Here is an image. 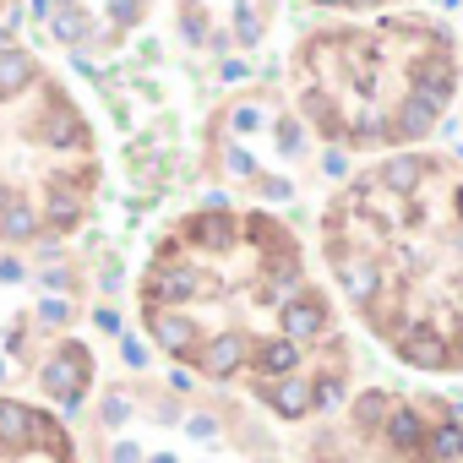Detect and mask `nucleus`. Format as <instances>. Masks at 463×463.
Wrapping results in <instances>:
<instances>
[{
  "label": "nucleus",
  "instance_id": "1a4fd4ad",
  "mask_svg": "<svg viewBox=\"0 0 463 463\" xmlns=\"http://www.w3.org/2000/svg\"><path fill=\"white\" fill-rule=\"evenodd\" d=\"M262 403H268V414H279V420H306V414H317V382L311 376H273V382H257L251 387Z\"/></svg>",
  "mask_w": 463,
  "mask_h": 463
},
{
  "label": "nucleus",
  "instance_id": "7ed1b4c3",
  "mask_svg": "<svg viewBox=\"0 0 463 463\" xmlns=\"http://www.w3.org/2000/svg\"><path fill=\"white\" fill-rule=\"evenodd\" d=\"M142 327H147V338H153V349H164L169 360H196V349L207 344V333L196 327V317H185L180 306H153V311H142Z\"/></svg>",
  "mask_w": 463,
  "mask_h": 463
},
{
  "label": "nucleus",
  "instance_id": "f257e3e1",
  "mask_svg": "<svg viewBox=\"0 0 463 463\" xmlns=\"http://www.w3.org/2000/svg\"><path fill=\"white\" fill-rule=\"evenodd\" d=\"M39 387H44V392H50V403H61L66 414H71V409H82V398H88V387H93V354H88V344L66 338V344L44 360Z\"/></svg>",
  "mask_w": 463,
  "mask_h": 463
},
{
  "label": "nucleus",
  "instance_id": "4be33fe9",
  "mask_svg": "<svg viewBox=\"0 0 463 463\" xmlns=\"http://www.w3.org/2000/svg\"><path fill=\"white\" fill-rule=\"evenodd\" d=\"M93 327L115 338V333H120V311H115V306H99V311H93Z\"/></svg>",
  "mask_w": 463,
  "mask_h": 463
},
{
  "label": "nucleus",
  "instance_id": "20e7f679",
  "mask_svg": "<svg viewBox=\"0 0 463 463\" xmlns=\"http://www.w3.org/2000/svg\"><path fill=\"white\" fill-rule=\"evenodd\" d=\"M180 241L207 251V257H229L241 241H246V229H241V213H229V207H202L191 218H180Z\"/></svg>",
  "mask_w": 463,
  "mask_h": 463
},
{
  "label": "nucleus",
  "instance_id": "b1692460",
  "mask_svg": "<svg viewBox=\"0 0 463 463\" xmlns=\"http://www.w3.org/2000/svg\"><path fill=\"white\" fill-rule=\"evenodd\" d=\"M109 463H142L137 441H115V447H109Z\"/></svg>",
  "mask_w": 463,
  "mask_h": 463
},
{
  "label": "nucleus",
  "instance_id": "412c9836",
  "mask_svg": "<svg viewBox=\"0 0 463 463\" xmlns=\"http://www.w3.org/2000/svg\"><path fill=\"white\" fill-rule=\"evenodd\" d=\"M235 33H241V44H257V39H262V23L251 17V6L235 12Z\"/></svg>",
  "mask_w": 463,
  "mask_h": 463
},
{
  "label": "nucleus",
  "instance_id": "aec40b11",
  "mask_svg": "<svg viewBox=\"0 0 463 463\" xmlns=\"http://www.w3.org/2000/svg\"><path fill=\"white\" fill-rule=\"evenodd\" d=\"M71 317H77L71 300H44V306H39V322H50V327H66Z\"/></svg>",
  "mask_w": 463,
  "mask_h": 463
},
{
  "label": "nucleus",
  "instance_id": "c85d7f7f",
  "mask_svg": "<svg viewBox=\"0 0 463 463\" xmlns=\"http://www.w3.org/2000/svg\"><path fill=\"white\" fill-rule=\"evenodd\" d=\"M452 295H458V300H463V273H458V279H452Z\"/></svg>",
  "mask_w": 463,
  "mask_h": 463
},
{
  "label": "nucleus",
  "instance_id": "6ab92c4d",
  "mask_svg": "<svg viewBox=\"0 0 463 463\" xmlns=\"http://www.w3.org/2000/svg\"><path fill=\"white\" fill-rule=\"evenodd\" d=\"M185 436L191 441H213L218 436V414H185Z\"/></svg>",
  "mask_w": 463,
  "mask_h": 463
},
{
  "label": "nucleus",
  "instance_id": "f8f14e48",
  "mask_svg": "<svg viewBox=\"0 0 463 463\" xmlns=\"http://www.w3.org/2000/svg\"><path fill=\"white\" fill-rule=\"evenodd\" d=\"M392 392L387 387H365V392H354L349 398V425H354V436H382V425H387V414H392Z\"/></svg>",
  "mask_w": 463,
  "mask_h": 463
},
{
  "label": "nucleus",
  "instance_id": "f03ea898",
  "mask_svg": "<svg viewBox=\"0 0 463 463\" xmlns=\"http://www.w3.org/2000/svg\"><path fill=\"white\" fill-rule=\"evenodd\" d=\"M392 354L409 365V371H452L458 365V349L452 338L436 327V322H403L392 333Z\"/></svg>",
  "mask_w": 463,
  "mask_h": 463
},
{
  "label": "nucleus",
  "instance_id": "a878e982",
  "mask_svg": "<svg viewBox=\"0 0 463 463\" xmlns=\"http://www.w3.org/2000/svg\"><path fill=\"white\" fill-rule=\"evenodd\" d=\"M452 213H458V223H463V180L452 185Z\"/></svg>",
  "mask_w": 463,
  "mask_h": 463
},
{
  "label": "nucleus",
  "instance_id": "dca6fc26",
  "mask_svg": "<svg viewBox=\"0 0 463 463\" xmlns=\"http://www.w3.org/2000/svg\"><path fill=\"white\" fill-rule=\"evenodd\" d=\"M414 180H420V158L414 153H398V158H387L376 169V185H387V191H414Z\"/></svg>",
  "mask_w": 463,
  "mask_h": 463
},
{
  "label": "nucleus",
  "instance_id": "bb28decb",
  "mask_svg": "<svg viewBox=\"0 0 463 463\" xmlns=\"http://www.w3.org/2000/svg\"><path fill=\"white\" fill-rule=\"evenodd\" d=\"M311 6H322V12H338V6H349V0H311Z\"/></svg>",
  "mask_w": 463,
  "mask_h": 463
},
{
  "label": "nucleus",
  "instance_id": "f3484780",
  "mask_svg": "<svg viewBox=\"0 0 463 463\" xmlns=\"http://www.w3.org/2000/svg\"><path fill=\"white\" fill-rule=\"evenodd\" d=\"M311 382H317V414H333V409H344V403H349L344 371H317Z\"/></svg>",
  "mask_w": 463,
  "mask_h": 463
},
{
  "label": "nucleus",
  "instance_id": "cd10ccee",
  "mask_svg": "<svg viewBox=\"0 0 463 463\" xmlns=\"http://www.w3.org/2000/svg\"><path fill=\"white\" fill-rule=\"evenodd\" d=\"M147 463H175V458H169V452H153V458H147Z\"/></svg>",
  "mask_w": 463,
  "mask_h": 463
},
{
  "label": "nucleus",
  "instance_id": "5701e85b",
  "mask_svg": "<svg viewBox=\"0 0 463 463\" xmlns=\"http://www.w3.org/2000/svg\"><path fill=\"white\" fill-rule=\"evenodd\" d=\"M120 354H126V365H131V371H142V365H147V349H142V338H120Z\"/></svg>",
  "mask_w": 463,
  "mask_h": 463
},
{
  "label": "nucleus",
  "instance_id": "393cba45",
  "mask_svg": "<svg viewBox=\"0 0 463 463\" xmlns=\"http://www.w3.org/2000/svg\"><path fill=\"white\" fill-rule=\"evenodd\" d=\"M17 279H23V262L6 257V262H0V284H17Z\"/></svg>",
  "mask_w": 463,
  "mask_h": 463
},
{
  "label": "nucleus",
  "instance_id": "39448f33",
  "mask_svg": "<svg viewBox=\"0 0 463 463\" xmlns=\"http://www.w3.org/2000/svg\"><path fill=\"white\" fill-rule=\"evenodd\" d=\"M207 289V279L180 257V262H147V279H142V311L153 306H185Z\"/></svg>",
  "mask_w": 463,
  "mask_h": 463
},
{
  "label": "nucleus",
  "instance_id": "6e6552de",
  "mask_svg": "<svg viewBox=\"0 0 463 463\" xmlns=\"http://www.w3.org/2000/svg\"><path fill=\"white\" fill-rule=\"evenodd\" d=\"M251 344H257V338L223 327V333H213V338L196 349L191 365H196V376H207V382H229V376H241V365H251Z\"/></svg>",
  "mask_w": 463,
  "mask_h": 463
},
{
  "label": "nucleus",
  "instance_id": "c756f323",
  "mask_svg": "<svg viewBox=\"0 0 463 463\" xmlns=\"http://www.w3.org/2000/svg\"><path fill=\"white\" fill-rule=\"evenodd\" d=\"M0 382H6V360H0Z\"/></svg>",
  "mask_w": 463,
  "mask_h": 463
},
{
  "label": "nucleus",
  "instance_id": "a211bd4d",
  "mask_svg": "<svg viewBox=\"0 0 463 463\" xmlns=\"http://www.w3.org/2000/svg\"><path fill=\"white\" fill-rule=\"evenodd\" d=\"M126 414H131V403H126L120 392H109V398H104V409H99V420H104V430H115V425H126Z\"/></svg>",
  "mask_w": 463,
  "mask_h": 463
},
{
  "label": "nucleus",
  "instance_id": "2eb2a0df",
  "mask_svg": "<svg viewBox=\"0 0 463 463\" xmlns=\"http://www.w3.org/2000/svg\"><path fill=\"white\" fill-rule=\"evenodd\" d=\"M33 77H39V66H33V55H28V50H17V44H12V50H0V104L17 99Z\"/></svg>",
  "mask_w": 463,
  "mask_h": 463
},
{
  "label": "nucleus",
  "instance_id": "0eeeda50",
  "mask_svg": "<svg viewBox=\"0 0 463 463\" xmlns=\"http://www.w3.org/2000/svg\"><path fill=\"white\" fill-rule=\"evenodd\" d=\"M409 88H414L420 104H430V109L441 115V109L452 104V93H458V61H452V50L414 55V66H409Z\"/></svg>",
  "mask_w": 463,
  "mask_h": 463
},
{
  "label": "nucleus",
  "instance_id": "423d86ee",
  "mask_svg": "<svg viewBox=\"0 0 463 463\" xmlns=\"http://www.w3.org/2000/svg\"><path fill=\"white\" fill-rule=\"evenodd\" d=\"M327 327H333V306H327V295H322V289H311V284L279 306V333H284V338H295L300 349H306V344H317V338H327Z\"/></svg>",
  "mask_w": 463,
  "mask_h": 463
},
{
  "label": "nucleus",
  "instance_id": "4468645a",
  "mask_svg": "<svg viewBox=\"0 0 463 463\" xmlns=\"http://www.w3.org/2000/svg\"><path fill=\"white\" fill-rule=\"evenodd\" d=\"M425 463H463V420H458V414H447V420L430 425Z\"/></svg>",
  "mask_w": 463,
  "mask_h": 463
},
{
  "label": "nucleus",
  "instance_id": "9b49d317",
  "mask_svg": "<svg viewBox=\"0 0 463 463\" xmlns=\"http://www.w3.org/2000/svg\"><path fill=\"white\" fill-rule=\"evenodd\" d=\"M300 360H306V349H300L295 338H284V333H273V338H257V344H251V376H257V382L295 376V371H300Z\"/></svg>",
  "mask_w": 463,
  "mask_h": 463
},
{
  "label": "nucleus",
  "instance_id": "7c9ffc66",
  "mask_svg": "<svg viewBox=\"0 0 463 463\" xmlns=\"http://www.w3.org/2000/svg\"><path fill=\"white\" fill-rule=\"evenodd\" d=\"M50 463H71V458H50Z\"/></svg>",
  "mask_w": 463,
  "mask_h": 463
},
{
  "label": "nucleus",
  "instance_id": "9d476101",
  "mask_svg": "<svg viewBox=\"0 0 463 463\" xmlns=\"http://www.w3.org/2000/svg\"><path fill=\"white\" fill-rule=\"evenodd\" d=\"M382 441H387V452L392 458H403V463H414V458H425V441H430V425H425V414H420V403H392V414H387V425H382Z\"/></svg>",
  "mask_w": 463,
  "mask_h": 463
},
{
  "label": "nucleus",
  "instance_id": "ddd939ff",
  "mask_svg": "<svg viewBox=\"0 0 463 463\" xmlns=\"http://www.w3.org/2000/svg\"><path fill=\"white\" fill-rule=\"evenodd\" d=\"M39 229H44V213H39V207H28L23 196H6V202H0V241H6V246L33 241Z\"/></svg>",
  "mask_w": 463,
  "mask_h": 463
}]
</instances>
